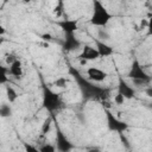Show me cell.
I'll return each instance as SVG.
<instances>
[{"label":"cell","instance_id":"cell-1","mask_svg":"<svg viewBox=\"0 0 152 152\" xmlns=\"http://www.w3.org/2000/svg\"><path fill=\"white\" fill-rule=\"evenodd\" d=\"M110 18L112 15L108 13L104 6L99 0H94V10H93V15L90 18V23L95 26H104L108 24Z\"/></svg>","mask_w":152,"mask_h":152},{"label":"cell","instance_id":"cell-2","mask_svg":"<svg viewBox=\"0 0 152 152\" xmlns=\"http://www.w3.org/2000/svg\"><path fill=\"white\" fill-rule=\"evenodd\" d=\"M128 77L133 78V80H140V81H147L150 77L147 76V74L142 70V68L139 65V63L135 61L132 66H131V70L128 72Z\"/></svg>","mask_w":152,"mask_h":152},{"label":"cell","instance_id":"cell-3","mask_svg":"<svg viewBox=\"0 0 152 152\" xmlns=\"http://www.w3.org/2000/svg\"><path fill=\"white\" fill-rule=\"evenodd\" d=\"M87 75H88V77H89L91 81H94V82H102V81H104L106 77H107V72H106V71H103V70L100 69V68H95V66L89 68V69L87 70Z\"/></svg>","mask_w":152,"mask_h":152},{"label":"cell","instance_id":"cell-4","mask_svg":"<svg viewBox=\"0 0 152 152\" xmlns=\"http://www.w3.org/2000/svg\"><path fill=\"white\" fill-rule=\"evenodd\" d=\"M99 57H100V52L97 51L96 48L86 45L82 49V52H81L78 58H83V59H87V61H94V59H97Z\"/></svg>","mask_w":152,"mask_h":152},{"label":"cell","instance_id":"cell-5","mask_svg":"<svg viewBox=\"0 0 152 152\" xmlns=\"http://www.w3.org/2000/svg\"><path fill=\"white\" fill-rule=\"evenodd\" d=\"M44 104L45 107H48L49 109H55L58 107L59 104V97L57 94L50 91V90H46L45 91V97H44Z\"/></svg>","mask_w":152,"mask_h":152},{"label":"cell","instance_id":"cell-6","mask_svg":"<svg viewBox=\"0 0 152 152\" xmlns=\"http://www.w3.org/2000/svg\"><path fill=\"white\" fill-rule=\"evenodd\" d=\"M10 74L14 77H20L23 75V66H21V62L20 61H14L12 64H10Z\"/></svg>","mask_w":152,"mask_h":152},{"label":"cell","instance_id":"cell-7","mask_svg":"<svg viewBox=\"0 0 152 152\" xmlns=\"http://www.w3.org/2000/svg\"><path fill=\"white\" fill-rule=\"evenodd\" d=\"M96 49H97V51L100 52V56H103V57H107V56H110L112 53H113V49L109 46V45H107V44H104V43H101V42H96Z\"/></svg>","mask_w":152,"mask_h":152},{"label":"cell","instance_id":"cell-8","mask_svg":"<svg viewBox=\"0 0 152 152\" xmlns=\"http://www.w3.org/2000/svg\"><path fill=\"white\" fill-rule=\"evenodd\" d=\"M119 91H120L126 99H131V97H133V95H134V90H133L132 88H129L125 82H121V83H120V86H119Z\"/></svg>","mask_w":152,"mask_h":152},{"label":"cell","instance_id":"cell-9","mask_svg":"<svg viewBox=\"0 0 152 152\" xmlns=\"http://www.w3.org/2000/svg\"><path fill=\"white\" fill-rule=\"evenodd\" d=\"M61 26H62L68 33H72L75 30H77V24H76L75 20H66V21L62 23Z\"/></svg>","mask_w":152,"mask_h":152},{"label":"cell","instance_id":"cell-10","mask_svg":"<svg viewBox=\"0 0 152 152\" xmlns=\"http://www.w3.org/2000/svg\"><path fill=\"white\" fill-rule=\"evenodd\" d=\"M77 45H78V42L74 39L72 33H69V38L65 42V49H72V48H76Z\"/></svg>","mask_w":152,"mask_h":152},{"label":"cell","instance_id":"cell-11","mask_svg":"<svg viewBox=\"0 0 152 152\" xmlns=\"http://www.w3.org/2000/svg\"><path fill=\"white\" fill-rule=\"evenodd\" d=\"M53 13H55V15H57V17H61V15L63 14V1H62V0H58V1H57L56 6L53 7Z\"/></svg>","mask_w":152,"mask_h":152},{"label":"cell","instance_id":"cell-12","mask_svg":"<svg viewBox=\"0 0 152 152\" xmlns=\"http://www.w3.org/2000/svg\"><path fill=\"white\" fill-rule=\"evenodd\" d=\"M7 97H8L10 102L15 101V100H17V97H18V95H17L15 90H14L12 87H8V88H7Z\"/></svg>","mask_w":152,"mask_h":152},{"label":"cell","instance_id":"cell-13","mask_svg":"<svg viewBox=\"0 0 152 152\" xmlns=\"http://www.w3.org/2000/svg\"><path fill=\"white\" fill-rule=\"evenodd\" d=\"M66 83H68V80L64 78V77H59V78H57V80L55 81V86H57V87H59V88L66 87Z\"/></svg>","mask_w":152,"mask_h":152},{"label":"cell","instance_id":"cell-14","mask_svg":"<svg viewBox=\"0 0 152 152\" xmlns=\"http://www.w3.org/2000/svg\"><path fill=\"white\" fill-rule=\"evenodd\" d=\"M125 100H126V97H125L120 91L114 96V102H115L116 104H122V103L125 102Z\"/></svg>","mask_w":152,"mask_h":152},{"label":"cell","instance_id":"cell-15","mask_svg":"<svg viewBox=\"0 0 152 152\" xmlns=\"http://www.w3.org/2000/svg\"><path fill=\"white\" fill-rule=\"evenodd\" d=\"M50 126H51V119H46L43 124V127H42V132L43 133H48L50 131Z\"/></svg>","mask_w":152,"mask_h":152},{"label":"cell","instance_id":"cell-16","mask_svg":"<svg viewBox=\"0 0 152 152\" xmlns=\"http://www.w3.org/2000/svg\"><path fill=\"white\" fill-rule=\"evenodd\" d=\"M40 38H42L44 42H49V40L52 39V34H51V33H43V34L40 36Z\"/></svg>","mask_w":152,"mask_h":152},{"label":"cell","instance_id":"cell-17","mask_svg":"<svg viewBox=\"0 0 152 152\" xmlns=\"http://www.w3.org/2000/svg\"><path fill=\"white\" fill-rule=\"evenodd\" d=\"M40 151H43V152H45V151H55V148L52 147V146H50V145H46V146H44V147H42L40 148Z\"/></svg>","mask_w":152,"mask_h":152},{"label":"cell","instance_id":"cell-18","mask_svg":"<svg viewBox=\"0 0 152 152\" xmlns=\"http://www.w3.org/2000/svg\"><path fill=\"white\" fill-rule=\"evenodd\" d=\"M147 30H148V34H152V17L148 19V25H147Z\"/></svg>","mask_w":152,"mask_h":152},{"label":"cell","instance_id":"cell-19","mask_svg":"<svg viewBox=\"0 0 152 152\" xmlns=\"http://www.w3.org/2000/svg\"><path fill=\"white\" fill-rule=\"evenodd\" d=\"M31 1H32V0H23L24 4H28V2H31Z\"/></svg>","mask_w":152,"mask_h":152}]
</instances>
